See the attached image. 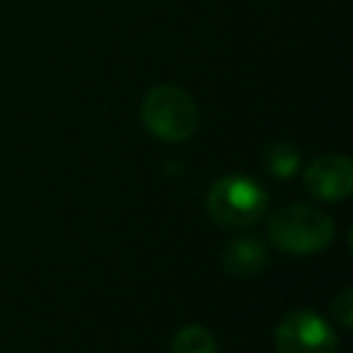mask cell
Segmentation results:
<instances>
[{"label": "cell", "instance_id": "cell-4", "mask_svg": "<svg viewBox=\"0 0 353 353\" xmlns=\"http://www.w3.org/2000/svg\"><path fill=\"white\" fill-rule=\"evenodd\" d=\"M276 347L279 353H336V336L320 314L295 309L281 317L276 328Z\"/></svg>", "mask_w": 353, "mask_h": 353}, {"label": "cell", "instance_id": "cell-8", "mask_svg": "<svg viewBox=\"0 0 353 353\" xmlns=\"http://www.w3.org/2000/svg\"><path fill=\"white\" fill-rule=\"evenodd\" d=\"M265 165H268V171H270L276 179H290V176L298 171V165H301V154H298V149H295L292 143L279 141V143L268 146V152H265Z\"/></svg>", "mask_w": 353, "mask_h": 353}, {"label": "cell", "instance_id": "cell-5", "mask_svg": "<svg viewBox=\"0 0 353 353\" xmlns=\"http://www.w3.org/2000/svg\"><path fill=\"white\" fill-rule=\"evenodd\" d=\"M303 185L312 196L323 201H345L353 190V163L339 152L320 154L309 163Z\"/></svg>", "mask_w": 353, "mask_h": 353}, {"label": "cell", "instance_id": "cell-9", "mask_svg": "<svg viewBox=\"0 0 353 353\" xmlns=\"http://www.w3.org/2000/svg\"><path fill=\"white\" fill-rule=\"evenodd\" d=\"M350 303H353V292H350L347 287H345L339 295H334V301H331V314L339 320V325H342V328H350V323H353Z\"/></svg>", "mask_w": 353, "mask_h": 353}, {"label": "cell", "instance_id": "cell-6", "mask_svg": "<svg viewBox=\"0 0 353 353\" xmlns=\"http://www.w3.org/2000/svg\"><path fill=\"white\" fill-rule=\"evenodd\" d=\"M221 262L232 276H254L268 265V248L256 237H237L223 248Z\"/></svg>", "mask_w": 353, "mask_h": 353}, {"label": "cell", "instance_id": "cell-2", "mask_svg": "<svg viewBox=\"0 0 353 353\" xmlns=\"http://www.w3.org/2000/svg\"><path fill=\"white\" fill-rule=\"evenodd\" d=\"M141 119L154 138H160L165 143H182L199 127V108L185 88L154 85L143 97Z\"/></svg>", "mask_w": 353, "mask_h": 353}, {"label": "cell", "instance_id": "cell-1", "mask_svg": "<svg viewBox=\"0 0 353 353\" xmlns=\"http://www.w3.org/2000/svg\"><path fill=\"white\" fill-rule=\"evenodd\" d=\"M268 240L287 254H317L334 240V221L317 207L290 204L268 221Z\"/></svg>", "mask_w": 353, "mask_h": 353}, {"label": "cell", "instance_id": "cell-3", "mask_svg": "<svg viewBox=\"0 0 353 353\" xmlns=\"http://www.w3.org/2000/svg\"><path fill=\"white\" fill-rule=\"evenodd\" d=\"M268 207L265 188L245 174H226L212 182L207 193V210L221 226H248L262 218Z\"/></svg>", "mask_w": 353, "mask_h": 353}, {"label": "cell", "instance_id": "cell-7", "mask_svg": "<svg viewBox=\"0 0 353 353\" xmlns=\"http://www.w3.org/2000/svg\"><path fill=\"white\" fill-rule=\"evenodd\" d=\"M171 353H218V342L204 325H185L171 339Z\"/></svg>", "mask_w": 353, "mask_h": 353}]
</instances>
